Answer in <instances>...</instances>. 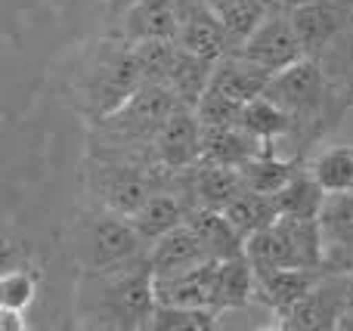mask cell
<instances>
[{
    "label": "cell",
    "instance_id": "obj_32",
    "mask_svg": "<svg viewBox=\"0 0 353 331\" xmlns=\"http://www.w3.org/2000/svg\"><path fill=\"white\" fill-rule=\"evenodd\" d=\"M0 328L3 331H25L28 328L25 313H16V310H0Z\"/></svg>",
    "mask_w": 353,
    "mask_h": 331
},
{
    "label": "cell",
    "instance_id": "obj_28",
    "mask_svg": "<svg viewBox=\"0 0 353 331\" xmlns=\"http://www.w3.org/2000/svg\"><path fill=\"white\" fill-rule=\"evenodd\" d=\"M214 6H217L220 19H223V25H226L232 50L242 47V43L254 34L257 25L273 10H279V6H273V0H214Z\"/></svg>",
    "mask_w": 353,
    "mask_h": 331
},
{
    "label": "cell",
    "instance_id": "obj_2",
    "mask_svg": "<svg viewBox=\"0 0 353 331\" xmlns=\"http://www.w3.org/2000/svg\"><path fill=\"white\" fill-rule=\"evenodd\" d=\"M68 248L81 273H115L149 260V245L137 223L105 208H97L74 223Z\"/></svg>",
    "mask_w": 353,
    "mask_h": 331
},
{
    "label": "cell",
    "instance_id": "obj_17",
    "mask_svg": "<svg viewBox=\"0 0 353 331\" xmlns=\"http://www.w3.org/2000/svg\"><path fill=\"white\" fill-rule=\"evenodd\" d=\"M257 273L248 254L217 260L214 270V310L217 313H232L245 310L251 301H257Z\"/></svg>",
    "mask_w": 353,
    "mask_h": 331
},
{
    "label": "cell",
    "instance_id": "obj_8",
    "mask_svg": "<svg viewBox=\"0 0 353 331\" xmlns=\"http://www.w3.org/2000/svg\"><path fill=\"white\" fill-rule=\"evenodd\" d=\"M232 53L245 56L248 62L261 65L263 72L276 74V72H282V68L294 65L298 59H304L307 47H304V41H301L298 28H294L292 12L288 10H273L254 28V34H251L242 47L232 50Z\"/></svg>",
    "mask_w": 353,
    "mask_h": 331
},
{
    "label": "cell",
    "instance_id": "obj_13",
    "mask_svg": "<svg viewBox=\"0 0 353 331\" xmlns=\"http://www.w3.org/2000/svg\"><path fill=\"white\" fill-rule=\"evenodd\" d=\"M180 183L186 189L192 208H214V211H223L245 189L239 167L211 164V161H199L186 173H180Z\"/></svg>",
    "mask_w": 353,
    "mask_h": 331
},
{
    "label": "cell",
    "instance_id": "obj_22",
    "mask_svg": "<svg viewBox=\"0 0 353 331\" xmlns=\"http://www.w3.org/2000/svg\"><path fill=\"white\" fill-rule=\"evenodd\" d=\"M325 198H329V192L316 183V177H313L307 167H298V173L276 192L273 202H276L279 217L319 220V214H323V208H325Z\"/></svg>",
    "mask_w": 353,
    "mask_h": 331
},
{
    "label": "cell",
    "instance_id": "obj_4",
    "mask_svg": "<svg viewBox=\"0 0 353 331\" xmlns=\"http://www.w3.org/2000/svg\"><path fill=\"white\" fill-rule=\"evenodd\" d=\"M180 173H171L161 164H143V161H109L97 158L87 173V192L112 214L134 217L159 189L176 183Z\"/></svg>",
    "mask_w": 353,
    "mask_h": 331
},
{
    "label": "cell",
    "instance_id": "obj_15",
    "mask_svg": "<svg viewBox=\"0 0 353 331\" xmlns=\"http://www.w3.org/2000/svg\"><path fill=\"white\" fill-rule=\"evenodd\" d=\"M319 226L325 242V270H353V192H335L325 198Z\"/></svg>",
    "mask_w": 353,
    "mask_h": 331
},
{
    "label": "cell",
    "instance_id": "obj_33",
    "mask_svg": "<svg viewBox=\"0 0 353 331\" xmlns=\"http://www.w3.org/2000/svg\"><path fill=\"white\" fill-rule=\"evenodd\" d=\"M341 136L353 142V109H347V111L341 115Z\"/></svg>",
    "mask_w": 353,
    "mask_h": 331
},
{
    "label": "cell",
    "instance_id": "obj_19",
    "mask_svg": "<svg viewBox=\"0 0 353 331\" xmlns=\"http://www.w3.org/2000/svg\"><path fill=\"white\" fill-rule=\"evenodd\" d=\"M273 74L263 72L261 65L248 62L239 53H226L214 62V74H211V87L226 96L239 99V103H251V99L263 96L267 93V84Z\"/></svg>",
    "mask_w": 353,
    "mask_h": 331
},
{
    "label": "cell",
    "instance_id": "obj_5",
    "mask_svg": "<svg viewBox=\"0 0 353 331\" xmlns=\"http://www.w3.org/2000/svg\"><path fill=\"white\" fill-rule=\"evenodd\" d=\"M245 254L254 270H323L325 266V242L319 220H301V217H276L267 229L254 233L245 242Z\"/></svg>",
    "mask_w": 353,
    "mask_h": 331
},
{
    "label": "cell",
    "instance_id": "obj_10",
    "mask_svg": "<svg viewBox=\"0 0 353 331\" xmlns=\"http://www.w3.org/2000/svg\"><path fill=\"white\" fill-rule=\"evenodd\" d=\"M176 43L189 53L217 62L220 56L232 53V41L220 19L214 0H176Z\"/></svg>",
    "mask_w": 353,
    "mask_h": 331
},
{
    "label": "cell",
    "instance_id": "obj_29",
    "mask_svg": "<svg viewBox=\"0 0 353 331\" xmlns=\"http://www.w3.org/2000/svg\"><path fill=\"white\" fill-rule=\"evenodd\" d=\"M37 288H41V273L34 264L22 260V264L3 266L0 276V310H16V313H28L34 303Z\"/></svg>",
    "mask_w": 353,
    "mask_h": 331
},
{
    "label": "cell",
    "instance_id": "obj_23",
    "mask_svg": "<svg viewBox=\"0 0 353 331\" xmlns=\"http://www.w3.org/2000/svg\"><path fill=\"white\" fill-rule=\"evenodd\" d=\"M189 226L199 233L201 245L208 248V254H211L214 260H226V257H236V254H245V239L236 233V226L226 220L223 211L192 208Z\"/></svg>",
    "mask_w": 353,
    "mask_h": 331
},
{
    "label": "cell",
    "instance_id": "obj_25",
    "mask_svg": "<svg viewBox=\"0 0 353 331\" xmlns=\"http://www.w3.org/2000/svg\"><path fill=\"white\" fill-rule=\"evenodd\" d=\"M242 127L248 134H254L261 142H267V146H279L282 140H288L294 134V118L270 96H257L251 103H245Z\"/></svg>",
    "mask_w": 353,
    "mask_h": 331
},
{
    "label": "cell",
    "instance_id": "obj_9",
    "mask_svg": "<svg viewBox=\"0 0 353 331\" xmlns=\"http://www.w3.org/2000/svg\"><path fill=\"white\" fill-rule=\"evenodd\" d=\"M353 303V276L347 273L329 270L319 285L292 310L288 316L279 319V328H301V331H316V328H338L344 310Z\"/></svg>",
    "mask_w": 353,
    "mask_h": 331
},
{
    "label": "cell",
    "instance_id": "obj_34",
    "mask_svg": "<svg viewBox=\"0 0 353 331\" xmlns=\"http://www.w3.org/2000/svg\"><path fill=\"white\" fill-rule=\"evenodd\" d=\"M301 3H310V0H273V6H279V10H294Z\"/></svg>",
    "mask_w": 353,
    "mask_h": 331
},
{
    "label": "cell",
    "instance_id": "obj_1",
    "mask_svg": "<svg viewBox=\"0 0 353 331\" xmlns=\"http://www.w3.org/2000/svg\"><path fill=\"white\" fill-rule=\"evenodd\" d=\"M155 303L159 297L149 260L115 273H81L74 291V316L84 328H149Z\"/></svg>",
    "mask_w": 353,
    "mask_h": 331
},
{
    "label": "cell",
    "instance_id": "obj_21",
    "mask_svg": "<svg viewBox=\"0 0 353 331\" xmlns=\"http://www.w3.org/2000/svg\"><path fill=\"white\" fill-rule=\"evenodd\" d=\"M307 171L316 177V183L329 195H335V192H353V142L341 136L335 142L319 146L316 155L307 161Z\"/></svg>",
    "mask_w": 353,
    "mask_h": 331
},
{
    "label": "cell",
    "instance_id": "obj_14",
    "mask_svg": "<svg viewBox=\"0 0 353 331\" xmlns=\"http://www.w3.org/2000/svg\"><path fill=\"white\" fill-rule=\"evenodd\" d=\"M146 257H149V270H152L155 279L159 276H176V273L195 270V266L214 260L211 254H208V248L201 245L199 233L189 226V220L183 223V226L171 229L168 235H161V239H155L152 245H149Z\"/></svg>",
    "mask_w": 353,
    "mask_h": 331
},
{
    "label": "cell",
    "instance_id": "obj_7",
    "mask_svg": "<svg viewBox=\"0 0 353 331\" xmlns=\"http://www.w3.org/2000/svg\"><path fill=\"white\" fill-rule=\"evenodd\" d=\"M273 103H279L288 115L294 118V127L298 124H310L319 118L329 115V103H332V81L329 72L319 59L304 56L294 65L282 68L270 78L267 93Z\"/></svg>",
    "mask_w": 353,
    "mask_h": 331
},
{
    "label": "cell",
    "instance_id": "obj_30",
    "mask_svg": "<svg viewBox=\"0 0 353 331\" xmlns=\"http://www.w3.org/2000/svg\"><path fill=\"white\" fill-rule=\"evenodd\" d=\"M220 325V313L214 307H171L155 303V313L149 319L152 331H211Z\"/></svg>",
    "mask_w": 353,
    "mask_h": 331
},
{
    "label": "cell",
    "instance_id": "obj_27",
    "mask_svg": "<svg viewBox=\"0 0 353 331\" xmlns=\"http://www.w3.org/2000/svg\"><path fill=\"white\" fill-rule=\"evenodd\" d=\"M223 214H226V220L236 226V233L248 242L254 233L267 229L270 223L279 217V211H276L273 195H263V192H254L245 186V189L223 208Z\"/></svg>",
    "mask_w": 353,
    "mask_h": 331
},
{
    "label": "cell",
    "instance_id": "obj_31",
    "mask_svg": "<svg viewBox=\"0 0 353 331\" xmlns=\"http://www.w3.org/2000/svg\"><path fill=\"white\" fill-rule=\"evenodd\" d=\"M242 109L245 103L208 87V93L195 105V115H199L201 127H232V124H242Z\"/></svg>",
    "mask_w": 353,
    "mask_h": 331
},
{
    "label": "cell",
    "instance_id": "obj_26",
    "mask_svg": "<svg viewBox=\"0 0 353 331\" xmlns=\"http://www.w3.org/2000/svg\"><path fill=\"white\" fill-rule=\"evenodd\" d=\"M298 167L301 164L294 158H282V155H276V146H270L261 155L248 158L239 171H242V180L248 189L263 192V195H276L298 173Z\"/></svg>",
    "mask_w": 353,
    "mask_h": 331
},
{
    "label": "cell",
    "instance_id": "obj_12",
    "mask_svg": "<svg viewBox=\"0 0 353 331\" xmlns=\"http://www.w3.org/2000/svg\"><path fill=\"white\" fill-rule=\"evenodd\" d=\"M257 273V270H254ZM323 270H298V266H282V270H261L257 273V301L276 316H288L313 288L319 285V279L325 276Z\"/></svg>",
    "mask_w": 353,
    "mask_h": 331
},
{
    "label": "cell",
    "instance_id": "obj_16",
    "mask_svg": "<svg viewBox=\"0 0 353 331\" xmlns=\"http://www.w3.org/2000/svg\"><path fill=\"white\" fill-rule=\"evenodd\" d=\"M189 214H192V202H189L186 189H183L180 177H176L174 186L159 189L130 220L137 223V229H140V235L146 239V245H152L155 239H161V235H168L171 229L183 226V223L189 220Z\"/></svg>",
    "mask_w": 353,
    "mask_h": 331
},
{
    "label": "cell",
    "instance_id": "obj_20",
    "mask_svg": "<svg viewBox=\"0 0 353 331\" xmlns=\"http://www.w3.org/2000/svg\"><path fill=\"white\" fill-rule=\"evenodd\" d=\"M263 149H270L267 142H261L254 134L232 124V127H205L201 134V158L199 161H211V164H230V167H242L248 158L261 155Z\"/></svg>",
    "mask_w": 353,
    "mask_h": 331
},
{
    "label": "cell",
    "instance_id": "obj_11",
    "mask_svg": "<svg viewBox=\"0 0 353 331\" xmlns=\"http://www.w3.org/2000/svg\"><path fill=\"white\" fill-rule=\"evenodd\" d=\"M201 134H205V127H201L195 109L180 105L155 136L159 164L168 167L171 173H186L189 167H195L201 158Z\"/></svg>",
    "mask_w": 353,
    "mask_h": 331
},
{
    "label": "cell",
    "instance_id": "obj_3",
    "mask_svg": "<svg viewBox=\"0 0 353 331\" xmlns=\"http://www.w3.org/2000/svg\"><path fill=\"white\" fill-rule=\"evenodd\" d=\"M140 87H143V74L140 65H137L134 43L109 37L84 62V72H81V105H84L90 121H99V118L112 115L115 109H121Z\"/></svg>",
    "mask_w": 353,
    "mask_h": 331
},
{
    "label": "cell",
    "instance_id": "obj_6",
    "mask_svg": "<svg viewBox=\"0 0 353 331\" xmlns=\"http://www.w3.org/2000/svg\"><path fill=\"white\" fill-rule=\"evenodd\" d=\"M294 19L301 41L307 47V56L319 59L329 72L332 59H350L353 50V0H310L294 10H288Z\"/></svg>",
    "mask_w": 353,
    "mask_h": 331
},
{
    "label": "cell",
    "instance_id": "obj_24",
    "mask_svg": "<svg viewBox=\"0 0 353 331\" xmlns=\"http://www.w3.org/2000/svg\"><path fill=\"white\" fill-rule=\"evenodd\" d=\"M211 74H214V59H205L199 53H189V50H176V59L171 68V78L168 87L174 90V96L180 99V105L195 109L199 99L208 93L211 87Z\"/></svg>",
    "mask_w": 353,
    "mask_h": 331
},
{
    "label": "cell",
    "instance_id": "obj_18",
    "mask_svg": "<svg viewBox=\"0 0 353 331\" xmlns=\"http://www.w3.org/2000/svg\"><path fill=\"white\" fill-rule=\"evenodd\" d=\"M214 270L217 260H208L176 276H159L155 297L159 303H171V307H214Z\"/></svg>",
    "mask_w": 353,
    "mask_h": 331
}]
</instances>
